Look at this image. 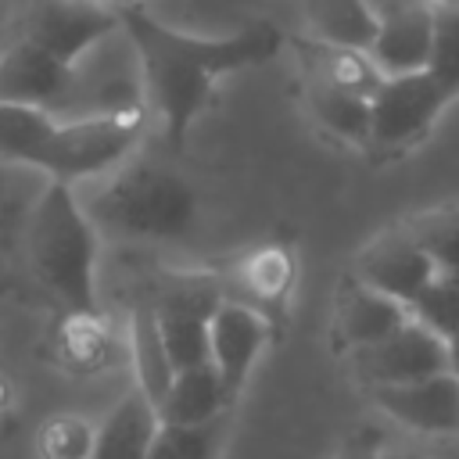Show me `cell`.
Masks as SVG:
<instances>
[{"instance_id":"cell-1","label":"cell","mask_w":459,"mask_h":459,"mask_svg":"<svg viewBox=\"0 0 459 459\" xmlns=\"http://www.w3.org/2000/svg\"><path fill=\"white\" fill-rule=\"evenodd\" d=\"M118 29L129 36L140 75H143V104L161 118L165 140L172 151L186 143L194 118L212 104L219 79L230 72L262 65L280 54L283 32L269 22H255L233 36H190L165 22H158L140 4L118 7Z\"/></svg>"},{"instance_id":"cell-2","label":"cell","mask_w":459,"mask_h":459,"mask_svg":"<svg viewBox=\"0 0 459 459\" xmlns=\"http://www.w3.org/2000/svg\"><path fill=\"white\" fill-rule=\"evenodd\" d=\"M25 251L36 280L61 308H100L97 301V226L68 183H47L25 230Z\"/></svg>"},{"instance_id":"cell-3","label":"cell","mask_w":459,"mask_h":459,"mask_svg":"<svg viewBox=\"0 0 459 459\" xmlns=\"http://www.w3.org/2000/svg\"><path fill=\"white\" fill-rule=\"evenodd\" d=\"M90 222L118 237L136 240H172L183 237L197 219L194 186L161 165H129L104 183L90 201Z\"/></svg>"},{"instance_id":"cell-4","label":"cell","mask_w":459,"mask_h":459,"mask_svg":"<svg viewBox=\"0 0 459 459\" xmlns=\"http://www.w3.org/2000/svg\"><path fill=\"white\" fill-rule=\"evenodd\" d=\"M147 122H151V108L143 100H122L104 111L57 122L47 147L36 158V169H43L47 179L68 186L111 172L133 154V147L147 133Z\"/></svg>"},{"instance_id":"cell-5","label":"cell","mask_w":459,"mask_h":459,"mask_svg":"<svg viewBox=\"0 0 459 459\" xmlns=\"http://www.w3.org/2000/svg\"><path fill=\"white\" fill-rule=\"evenodd\" d=\"M222 298L226 294L215 273H172L147 298L176 373L208 362V323Z\"/></svg>"},{"instance_id":"cell-6","label":"cell","mask_w":459,"mask_h":459,"mask_svg":"<svg viewBox=\"0 0 459 459\" xmlns=\"http://www.w3.org/2000/svg\"><path fill=\"white\" fill-rule=\"evenodd\" d=\"M448 100L452 97L427 72L384 75V82L369 97V143L366 147L380 154L409 151L430 133V126L448 108Z\"/></svg>"},{"instance_id":"cell-7","label":"cell","mask_w":459,"mask_h":459,"mask_svg":"<svg viewBox=\"0 0 459 459\" xmlns=\"http://www.w3.org/2000/svg\"><path fill=\"white\" fill-rule=\"evenodd\" d=\"M111 29H118V11H111L108 4L25 0L22 11V39L50 50L68 65H75L90 47H97Z\"/></svg>"},{"instance_id":"cell-8","label":"cell","mask_w":459,"mask_h":459,"mask_svg":"<svg viewBox=\"0 0 459 459\" xmlns=\"http://www.w3.org/2000/svg\"><path fill=\"white\" fill-rule=\"evenodd\" d=\"M355 280H362L366 287L387 294L398 305H412L437 276V265L430 262V255L412 240V233L398 222L391 230H384L380 237H373L359 258H355Z\"/></svg>"},{"instance_id":"cell-9","label":"cell","mask_w":459,"mask_h":459,"mask_svg":"<svg viewBox=\"0 0 459 459\" xmlns=\"http://www.w3.org/2000/svg\"><path fill=\"white\" fill-rule=\"evenodd\" d=\"M269 341H273V323L262 312H255L233 298H222V305L215 308V316L208 323V362L219 373L230 405L240 398V391Z\"/></svg>"},{"instance_id":"cell-10","label":"cell","mask_w":459,"mask_h":459,"mask_svg":"<svg viewBox=\"0 0 459 459\" xmlns=\"http://www.w3.org/2000/svg\"><path fill=\"white\" fill-rule=\"evenodd\" d=\"M351 355V369L355 377L377 391V387H398V384H412L434 373H445V341L434 337L430 330H423L420 323H405L398 333H391L380 344L348 351Z\"/></svg>"},{"instance_id":"cell-11","label":"cell","mask_w":459,"mask_h":459,"mask_svg":"<svg viewBox=\"0 0 459 459\" xmlns=\"http://www.w3.org/2000/svg\"><path fill=\"white\" fill-rule=\"evenodd\" d=\"M75 65L54 57L50 50L22 36L0 54V104H25L54 115V108L65 104L75 93Z\"/></svg>"},{"instance_id":"cell-12","label":"cell","mask_w":459,"mask_h":459,"mask_svg":"<svg viewBox=\"0 0 459 459\" xmlns=\"http://www.w3.org/2000/svg\"><path fill=\"white\" fill-rule=\"evenodd\" d=\"M50 355L61 369L75 377H93L122 362V337L104 316V308H61L50 326Z\"/></svg>"},{"instance_id":"cell-13","label":"cell","mask_w":459,"mask_h":459,"mask_svg":"<svg viewBox=\"0 0 459 459\" xmlns=\"http://www.w3.org/2000/svg\"><path fill=\"white\" fill-rule=\"evenodd\" d=\"M377 409L416 434H459V380L445 369L412 384L369 391Z\"/></svg>"},{"instance_id":"cell-14","label":"cell","mask_w":459,"mask_h":459,"mask_svg":"<svg viewBox=\"0 0 459 459\" xmlns=\"http://www.w3.org/2000/svg\"><path fill=\"white\" fill-rule=\"evenodd\" d=\"M233 280L240 290V298H233V301L262 312L276 326V316L287 308L294 280H298V255L283 240H265L237 258Z\"/></svg>"},{"instance_id":"cell-15","label":"cell","mask_w":459,"mask_h":459,"mask_svg":"<svg viewBox=\"0 0 459 459\" xmlns=\"http://www.w3.org/2000/svg\"><path fill=\"white\" fill-rule=\"evenodd\" d=\"M405 323H412L409 308L391 301L387 294L366 287L362 280L348 276L337 290V305H333V330H337V341L348 348V351H359V348H369V344H380L387 341L391 333H398Z\"/></svg>"},{"instance_id":"cell-16","label":"cell","mask_w":459,"mask_h":459,"mask_svg":"<svg viewBox=\"0 0 459 459\" xmlns=\"http://www.w3.org/2000/svg\"><path fill=\"white\" fill-rule=\"evenodd\" d=\"M430 29H434V7L427 4H398L380 14L377 36L369 43V57L380 68V75H409L427 68L430 54Z\"/></svg>"},{"instance_id":"cell-17","label":"cell","mask_w":459,"mask_h":459,"mask_svg":"<svg viewBox=\"0 0 459 459\" xmlns=\"http://www.w3.org/2000/svg\"><path fill=\"white\" fill-rule=\"evenodd\" d=\"M290 47H294L305 82H319V86H330V90H341V93H351L362 100H369L377 93V86L384 82L380 68L373 65V57L366 50L323 43L312 36H290Z\"/></svg>"},{"instance_id":"cell-18","label":"cell","mask_w":459,"mask_h":459,"mask_svg":"<svg viewBox=\"0 0 459 459\" xmlns=\"http://www.w3.org/2000/svg\"><path fill=\"white\" fill-rule=\"evenodd\" d=\"M230 409V398L222 391L219 373L212 369V362L179 369L165 391V398L158 402V423H179V427H201V423H215L222 420Z\"/></svg>"},{"instance_id":"cell-19","label":"cell","mask_w":459,"mask_h":459,"mask_svg":"<svg viewBox=\"0 0 459 459\" xmlns=\"http://www.w3.org/2000/svg\"><path fill=\"white\" fill-rule=\"evenodd\" d=\"M154 434H158L154 405L140 387H129V394H122L118 405L97 427L90 459H143Z\"/></svg>"},{"instance_id":"cell-20","label":"cell","mask_w":459,"mask_h":459,"mask_svg":"<svg viewBox=\"0 0 459 459\" xmlns=\"http://www.w3.org/2000/svg\"><path fill=\"white\" fill-rule=\"evenodd\" d=\"M301 7L308 18L305 36L337 47L369 50L380 25V11H373L366 0H301Z\"/></svg>"},{"instance_id":"cell-21","label":"cell","mask_w":459,"mask_h":459,"mask_svg":"<svg viewBox=\"0 0 459 459\" xmlns=\"http://www.w3.org/2000/svg\"><path fill=\"white\" fill-rule=\"evenodd\" d=\"M129 355H133V366H136V387L147 394V402L158 412V402L165 398L176 369L165 355V344H161V333H158V323H154V308H151L147 298L136 301L133 319H129Z\"/></svg>"},{"instance_id":"cell-22","label":"cell","mask_w":459,"mask_h":459,"mask_svg":"<svg viewBox=\"0 0 459 459\" xmlns=\"http://www.w3.org/2000/svg\"><path fill=\"white\" fill-rule=\"evenodd\" d=\"M301 93H305V108L319 129H326L330 136H337L351 147L369 143V100L319 86V82H305V79H301Z\"/></svg>"},{"instance_id":"cell-23","label":"cell","mask_w":459,"mask_h":459,"mask_svg":"<svg viewBox=\"0 0 459 459\" xmlns=\"http://www.w3.org/2000/svg\"><path fill=\"white\" fill-rule=\"evenodd\" d=\"M54 126L57 118L50 111L25 108V104H0V161L36 165Z\"/></svg>"},{"instance_id":"cell-24","label":"cell","mask_w":459,"mask_h":459,"mask_svg":"<svg viewBox=\"0 0 459 459\" xmlns=\"http://www.w3.org/2000/svg\"><path fill=\"white\" fill-rule=\"evenodd\" d=\"M412 240L430 255L441 276H459V201L427 208L402 222Z\"/></svg>"},{"instance_id":"cell-25","label":"cell","mask_w":459,"mask_h":459,"mask_svg":"<svg viewBox=\"0 0 459 459\" xmlns=\"http://www.w3.org/2000/svg\"><path fill=\"white\" fill-rule=\"evenodd\" d=\"M222 445V420L201 427L158 423V434L143 459H219Z\"/></svg>"},{"instance_id":"cell-26","label":"cell","mask_w":459,"mask_h":459,"mask_svg":"<svg viewBox=\"0 0 459 459\" xmlns=\"http://www.w3.org/2000/svg\"><path fill=\"white\" fill-rule=\"evenodd\" d=\"M423 72L448 97H459V7H434L430 54Z\"/></svg>"},{"instance_id":"cell-27","label":"cell","mask_w":459,"mask_h":459,"mask_svg":"<svg viewBox=\"0 0 459 459\" xmlns=\"http://www.w3.org/2000/svg\"><path fill=\"white\" fill-rule=\"evenodd\" d=\"M93 434L97 427L75 412H57L36 430V452L39 459H90L93 455Z\"/></svg>"},{"instance_id":"cell-28","label":"cell","mask_w":459,"mask_h":459,"mask_svg":"<svg viewBox=\"0 0 459 459\" xmlns=\"http://www.w3.org/2000/svg\"><path fill=\"white\" fill-rule=\"evenodd\" d=\"M412 323L430 330L434 337L448 341L459 330V276H434V283L409 305Z\"/></svg>"},{"instance_id":"cell-29","label":"cell","mask_w":459,"mask_h":459,"mask_svg":"<svg viewBox=\"0 0 459 459\" xmlns=\"http://www.w3.org/2000/svg\"><path fill=\"white\" fill-rule=\"evenodd\" d=\"M380 455H384V441L373 427H362V430L348 434L333 452V459H380Z\"/></svg>"},{"instance_id":"cell-30","label":"cell","mask_w":459,"mask_h":459,"mask_svg":"<svg viewBox=\"0 0 459 459\" xmlns=\"http://www.w3.org/2000/svg\"><path fill=\"white\" fill-rule=\"evenodd\" d=\"M445 362H448V373L459 380V330L445 341Z\"/></svg>"},{"instance_id":"cell-31","label":"cell","mask_w":459,"mask_h":459,"mask_svg":"<svg viewBox=\"0 0 459 459\" xmlns=\"http://www.w3.org/2000/svg\"><path fill=\"white\" fill-rule=\"evenodd\" d=\"M434 7H459V0H430Z\"/></svg>"},{"instance_id":"cell-32","label":"cell","mask_w":459,"mask_h":459,"mask_svg":"<svg viewBox=\"0 0 459 459\" xmlns=\"http://www.w3.org/2000/svg\"><path fill=\"white\" fill-rule=\"evenodd\" d=\"M380 459H405V455H398V452H387V448H384V455H380Z\"/></svg>"}]
</instances>
